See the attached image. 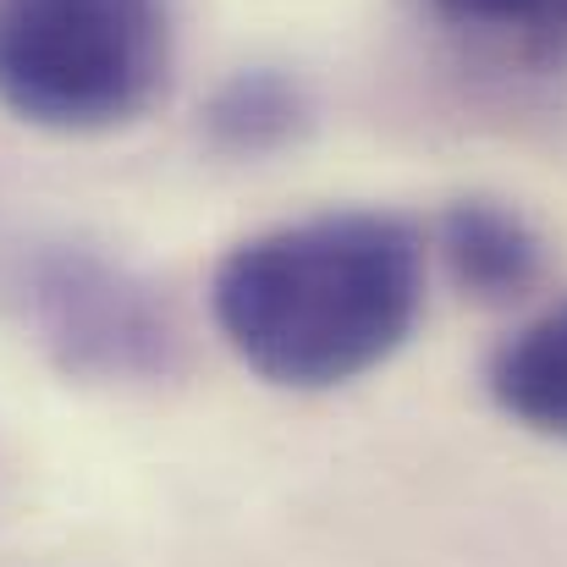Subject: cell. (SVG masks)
<instances>
[{"mask_svg":"<svg viewBox=\"0 0 567 567\" xmlns=\"http://www.w3.org/2000/svg\"><path fill=\"white\" fill-rule=\"evenodd\" d=\"M303 127H309V94L281 66H243L204 105L209 144L226 155H248V161L287 150Z\"/></svg>","mask_w":567,"mask_h":567,"instance_id":"cell-6","label":"cell"},{"mask_svg":"<svg viewBox=\"0 0 567 567\" xmlns=\"http://www.w3.org/2000/svg\"><path fill=\"white\" fill-rule=\"evenodd\" d=\"M172 0H0V105L33 127L105 133L172 83Z\"/></svg>","mask_w":567,"mask_h":567,"instance_id":"cell-2","label":"cell"},{"mask_svg":"<svg viewBox=\"0 0 567 567\" xmlns=\"http://www.w3.org/2000/svg\"><path fill=\"white\" fill-rule=\"evenodd\" d=\"M485 385L507 419L546 441H567V298L496 348Z\"/></svg>","mask_w":567,"mask_h":567,"instance_id":"cell-5","label":"cell"},{"mask_svg":"<svg viewBox=\"0 0 567 567\" xmlns=\"http://www.w3.org/2000/svg\"><path fill=\"white\" fill-rule=\"evenodd\" d=\"M430 6L441 22L480 39L567 44V0H430Z\"/></svg>","mask_w":567,"mask_h":567,"instance_id":"cell-7","label":"cell"},{"mask_svg":"<svg viewBox=\"0 0 567 567\" xmlns=\"http://www.w3.org/2000/svg\"><path fill=\"white\" fill-rule=\"evenodd\" d=\"M441 259L452 281L474 303H518L546 281V237L540 226L507 198H452L435 226Z\"/></svg>","mask_w":567,"mask_h":567,"instance_id":"cell-4","label":"cell"},{"mask_svg":"<svg viewBox=\"0 0 567 567\" xmlns=\"http://www.w3.org/2000/svg\"><path fill=\"white\" fill-rule=\"evenodd\" d=\"M0 303L78 380H161L183 359V331L155 281L78 237H28L0 259Z\"/></svg>","mask_w":567,"mask_h":567,"instance_id":"cell-3","label":"cell"},{"mask_svg":"<svg viewBox=\"0 0 567 567\" xmlns=\"http://www.w3.org/2000/svg\"><path fill=\"white\" fill-rule=\"evenodd\" d=\"M424 303V237L391 209H326L237 243L209 287L226 348L270 385L331 391L385 364Z\"/></svg>","mask_w":567,"mask_h":567,"instance_id":"cell-1","label":"cell"}]
</instances>
